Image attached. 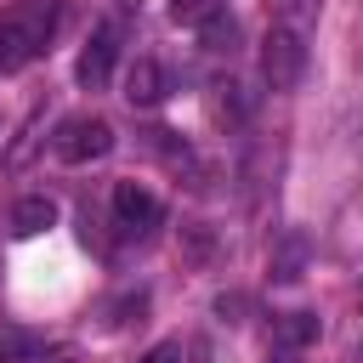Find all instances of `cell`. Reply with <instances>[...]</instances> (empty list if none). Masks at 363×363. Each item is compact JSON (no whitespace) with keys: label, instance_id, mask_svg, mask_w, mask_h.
<instances>
[{"label":"cell","instance_id":"obj_1","mask_svg":"<svg viewBox=\"0 0 363 363\" xmlns=\"http://www.w3.org/2000/svg\"><path fill=\"white\" fill-rule=\"evenodd\" d=\"M57 23H62V0H17L0 17V74H17L34 57H45Z\"/></svg>","mask_w":363,"mask_h":363},{"label":"cell","instance_id":"obj_2","mask_svg":"<svg viewBox=\"0 0 363 363\" xmlns=\"http://www.w3.org/2000/svg\"><path fill=\"white\" fill-rule=\"evenodd\" d=\"M51 147L62 164H91V159H108L113 153V125L102 113H68L57 130H51Z\"/></svg>","mask_w":363,"mask_h":363},{"label":"cell","instance_id":"obj_3","mask_svg":"<svg viewBox=\"0 0 363 363\" xmlns=\"http://www.w3.org/2000/svg\"><path fill=\"white\" fill-rule=\"evenodd\" d=\"M261 74H267L272 91H295V85H301V74H306V45H301L295 28H272V34L261 40Z\"/></svg>","mask_w":363,"mask_h":363},{"label":"cell","instance_id":"obj_4","mask_svg":"<svg viewBox=\"0 0 363 363\" xmlns=\"http://www.w3.org/2000/svg\"><path fill=\"white\" fill-rule=\"evenodd\" d=\"M159 199L142 187V182H113V221L130 233V238H142V233H153L159 227Z\"/></svg>","mask_w":363,"mask_h":363},{"label":"cell","instance_id":"obj_5","mask_svg":"<svg viewBox=\"0 0 363 363\" xmlns=\"http://www.w3.org/2000/svg\"><path fill=\"white\" fill-rule=\"evenodd\" d=\"M113 51H119V34L102 23V28L85 40L79 62H74V74H79V85H85V91H102V85H108V74H113Z\"/></svg>","mask_w":363,"mask_h":363},{"label":"cell","instance_id":"obj_6","mask_svg":"<svg viewBox=\"0 0 363 363\" xmlns=\"http://www.w3.org/2000/svg\"><path fill=\"white\" fill-rule=\"evenodd\" d=\"M164 91H170L164 68H159L153 57H136V62H130V74H125V96H130V108H159V102H164Z\"/></svg>","mask_w":363,"mask_h":363},{"label":"cell","instance_id":"obj_7","mask_svg":"<svg viewBox=\"0 0 363 363\" xmlns=\"http://www.w3.org/2000/svg\"><path fill=\"white\" fill-rule=\"evenodd\" d=\"M51 221H57V199H45V193H28V199H17V204H11V233H17V238L45 233Z\"/></svg>","mask_w":363,"mask_h":363},{"label":"cell","instance_id":"obj_8","mask_svg":"<svg viewBox=\"0 0 363 363\" xmlns=\"http://www.w3.org/2000/svg\"><path fill=\"white\" fill-rule=\"evenodd\" d=\"M318 335H323L318 312H284V318H278V346H284V352H301V346H312Z\"/></svg>","mask_w":363,"mask_h":363},{"label":"cell","instance_id":"obj_9","mask_svg":"<svg viewBox=\"0 0 363 363\" xmlns=\"http://www.w3.org/2000/svg\"><path fill=\"white\" fill-rule=\"evenodd\" d=\"M193 28H199V40H204L210 51H233V40H238V23H233V17L221 11V6H216V11L204 17V23H193Z\"/></svg>","mask_w":363,"mask_h":363},{"label":"cell","instance_id":"obj_10","mask_svg":"<svg viewBox=\"0 0 363 363\" xmlns=\"http://www.w3.org/2000/svg\"><path fill=\"white\" fill-rule=\"evenodd\" d=\"M40 352V340L28 329H0V363H28Z\"/></svg>","mask_w":363,"mask_h":363},{"label":"cell","instance_id":"obj_11","mask_svg":"<svg viewBox=\"0 0 363 363\" xmlns=\"http://www.w3.org/2000/svg\"><path fill=\"white\" fill-rule=\"evenodd\" d=\"M272 278H284V284H289V278H301V244H295V238H289V250L272 261Z\"/></svg>","mask_w":363,"mask_h":363},{"label":"cell","instance_id":"obj_12","mask_svg":"<svg viewBox=\"0 0 363 363\" xmlns=\"http://www.w3.org/2000/svg\"><path fill=\"white\" fill-rule=\"evenodd\" d=\"M176 357H182V346H176V340H164V346H153L142 363H176Z\"/></svg>","mask_w":363,"mask_h":363},{"label":"cell","instance_id":"obj_13","mask_svg":"<svg viewBox=\"0 0 363 363\" xmlns=\"http://www.w3.org/2000/svg\"><path fill=\"white\" fill-rule=\"evenodd\" d=\"M272 363H301V357H295V352H278V357H272Z\"/></svg>","mask_w":363,"mask_h":363}]
</instances>
